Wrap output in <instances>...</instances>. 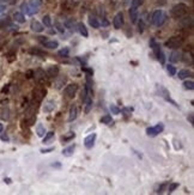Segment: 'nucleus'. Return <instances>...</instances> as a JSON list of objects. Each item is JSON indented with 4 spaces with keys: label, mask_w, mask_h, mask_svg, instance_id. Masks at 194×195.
<instances>
[{
    "label": "nucleus",
    "mask_w": 194,
    "mask_h": 195,
    "mask_svg": "<svg viewBox=\"0 0 194 195\" xmlns=\"http://www.w3.org/2000/svg\"><path fill=\"white\" fill-rule=\"evenodd\" d=\"M187 11H188V6L185 4V2H179V4H176L173 8H171V11H170V13H171V16L174 17V18H182L186 13H187Z\"/></svg>",
    "instance_id": "1"
},
{
    "label": "nucleus",
    "mask_w": 194,
    "mask_h": 195,
    "mask_svg": "<svg viewBox=\"0 0 194 195\" xmlns=\"http://www.w3.org/2000/svg\"><path fill=\"white\" fill-rule=\"evenodd\" d=\"M167 20V14L162 11V10H156L153 13H152V17H151V22L153 25L156 26H162Z\"/></svg>",
    "instance_id": "2"
},
{
    "label": "nucleus",
    "mask_w": 194,
    "mask_h": 195,
    "mask_svg": "<svg viewBox=\"0 0 194 195\" xmlns=\"http://www.w3.org/2000/svg\"><path fill=\"white\" fill-rule=\"evenodd\" d=\"M156 90H157V94H158V96H161V97H163L167 102H170L173 105H175L176 108H179V104L173 99V98L170 97V94H169V91L164 88V86H162V85H159V84H157L156 85Z\"/></svg>",
    "instance_id": "3"
},
{
    "label": "nucleus",
    "mask_w": 194,
    "mask_h": 195,
    "mask_svg": "<svg viewBox=\"0 0 194 195\" xmlns=\"http://www.w3.org/2000/svg\"><path fill=\"white\" fill-rule=\"evenodd\" d=\"M183 43V38L180 37V36H171L169 37V40L165 41L164 46L167 48H170V49H176V48H180Z\"/></svg>",
    "instance_id": "4"
},
{
    "label": "nucleus",
    "mask_w": 194,
    "mask_h": 195,
    "mask_svg": "<svg viewBox=\"0 0 194 195\" xmlns=\"http://www.w3.org/2000/svg\"><path fill=\"white\" fill-rule=\"evenodd\" d=\"M77 91H78V85H77V84H68V85L65 88L64 94L66 95V97L73 98L76 96Z\"/></svg>",
    "instance_id": "5"
},
{
    "label": "nucleus",
    "mask_w": 194,
    "mask_h": 195,
    "mask_svg": "<svg viewBox=\"0 0 194 195\" xmlns=\"http://www.w3.org/2000/svg\"><path fill=\"white\" fill-rule=\"evenodd\" d=\"M46 89H43V88H35L34 89V91H32V96H34V99L36 100V102H41L44 96H46Z\"/></svg>",
    "instance_id": "6"
},
{
    "label": "nucleus",
    "mask_w": 194,
    "mask_h": 195,
    "mask_svg": "<svg viewBox=\"0 0 194 195\" xmlns=\"http://www.w3.org/2000/svg\"><path fill=\"white\" fill-rule=\"evenodd\" d=\"M97 134L96 133H92V134H89L85 139H84V145L86 148H92L94 145H95V141H96Z\"/></svg>",
    "instance_id": "7"
},
{
    "label": "nucleus",
    "mask_w": 194,
    "mask_h": 195,
    "mask_svg": "<svg viewBox=\"0 0 194 195\" xmlns=\"http://www.w3.org/2000/svg\"><path fill=\"white\" fill-rule=\"evenodd\" d=\"M123 22H125V19H123V14H122V12L116 13V16L114 17V20H113L114 28H115V29H121V26L123 25Z\"/></svg>",
    "instance_id": "8"
},
{
    "label": "nucleus",
    "mask_w": 194,
    "mask_h": 195,
    "mask_svg": "<svg viewBox=\"0 0 194 195\" xmlns=\"http://www.w3.org/2000/svg\"><path fill=\"white\" fill-rule=\"evenodd\" d=\"M47 73L43 71V70H41V68H38V70H36L35 72H34V78L36 79V82H38V83H42V82H46V79H47Z\"/></svg>",
    "instance_id": "9"
},
{
    "label": "nucleus",
    "mask_w": 194,
    "mask_h": 195,
    "mask_svg": "<svg viewBox=\"0 0 194 195\" xmlns=\"http://www.w3.org/2000/svg\"><path fill=\"white\" fill-rule=\"evenodd\" d=\"M59 72H60V68L58 65H53V66H49L48 70H47V76L50 77V78H56L59 76Z\"/></svg>",
    "instance_id": "10"
},
{
    "label": "nucleus",
    "mask_w": 194,
    "mask_h": 195,
    "mask_svg": "<svg viewBox=\"0 0 194 195\" xmlns=\"http://www.w3.org/2000/svg\"><path fill=\"white\" fill-rule=\"evenodd\" d=\"M56 78H58V79L54 82V85H53V86H54L55 89L60 90V89H62V88H64V85H65V83H66L67 78H66L65 76H61V77H59V76H58Z\"/></svg>",
    "instance_id": "11"
},
{
    "label": "nucleus",
    "mask_w": 194,
    "mask_h": 195,
    "mask_svg": "<svg viewBox=\"0 0 194 195\" xmlns=\"http://www.w3.org/2000/svg\"><path fill=\"white\" fill-rule=\"evenodd\" d=\"M77 115H78V108L76 104H72L71 108H70V112H68V121L72 122L77 118Z\"/></svg>",
    "instance_id": "12"
},
{
    "label": "nucleus",
    "mask_w": 194,
    "mask_h": 195,
    "mask_svg": "<svg viewBox=\"0 0 194 195\" xmlns=\"http://www.w3.org/2000/svg\"><path fill=\"white\" fill-rule=\"evenodd\" d=\"M55 106H56L55 102L52 100V99H49V100H47V102L44 103V105H43V111H44V112H52V111L55 109Z\"/></svg>",
    "instance_id": "13"
},
{
    "label": "nucleus",
    "mask_w": 194,
    "mask_h": 195,
    "mask_svg": "<svg viewBox=\"0 0 194 195\" xmlns=\"http://www.w3.org/2000/svg\"><path fill=\"white\" fill-rule=\"evenodd\" d=\"M31 30L35 31V32H42L44 30V26L38 20H32L31 22Z\"/></svg>",
    "instance_id": "14"
},
{
    "label": "nucleus",
    "mask_w": 194,
    "mask_h": 195,
    "mask_svg": "<svg viewBox=\"0 0 194 195\" xmlns=\"http://www.w3.org/2000/svg\"><path fill=\"white\" fill-rule=\"evenodd\" d=\"M192 76H193V73L191 71H188V70H181V71H179V74H177L179 79H181V80H185V79H187L188 77H192Z\"/></svg>",
    "instance_id": "15"
},
{
    "label": "nucleus",
    "mask_w": 194,
    "mask_h": 195,
    "mask_svg": "<svg viewBox=\"0 0 194 195\" xmlns=\"http://www.w3.org/2000/svg\"><path fill=\"white\" fill-rule=\"evenodd\" d=\"M13 19H14L17 23H20V24L25 23V20H26L25 16H24L22 12H14V13H13Z\"/></svg>",
    "instance_id": "16"
},
{
    "label": "nucleus",
    "mask_w": 194,
    "mask_h": 195,
    "mask_svg": "<svg viewBox=\"0 0 194 195\" xmlns=\"http://www.w3.org/2000/svg\"><path fill=\"white\" fill-rule=\"evenodd\" d=\"M169 60H170L171 62H179V61L182 60V54L179 53V52H173L171 55L169 56Z\"/></svg>",
    "instance_id": "17"
},
{
    "label": "nucleus",
    "mask_w": 194,
    "mask_h": 195,
    "mask_svg": "<svg viewBox=\"0 0 194 195\" xmlns=\"http://www.w3.org/2000/svg\"><path fill=\"white\" fill-rule=\"evenodd\" d=\"M74 148H76V145H74V144L71 145V146H67L66 148L62 150V154H64L65 157H71V156L73 154V152H74Z\"/></svg>",
    "instance_id": "18"
},
{
    "label": "nucleus",
    "mask_w": 194,
    "mask_h": 195,
    "mask_svg": "<svg viewBox=\"0 0 194 195\" xmlns=\"http://www.w3.org/2000/svg\"><path fill=\"white\" fill-rule=\"evenodd\" d=\"M129 17H131V22H132V23H135V22H137V18H138V8H137V7H132V6H131Z\"/></svg>",
    "instance_id": "19"
},
{
    "label": "nucleus",
    "mask_w": 194,
    "mask_h": 195,
    "mask_svg": "<svg viewBox=\"0 0 194 195\" xmlns=\"http://www.w3.org/2000/svg\"><path fill=\"white\" fill-rule=\"evenodd\" d=\"M77 28H78V31L80 35H83V37H88L89 36V32H88V29L85 28V25L83 23H78L77 24Z\"/></svg>",
    "instance_id": "20"
},
{
    "label": "nucleus",
    "mask_w": 194,
    "mask_h": 195,
    "mask_svg": "<svg viewBox=\"0 0 194 195\" xmlns=\"http://www.w3.org/2000/svg\"><path fill=\"white\" fill-rule=\"evenodd\" d=\"M0 117H1V120H4V121H7V120L10 118V108H8V106H4V108L1 109Z\"/></svg>",
    "instance_id": "21"
},
{
    "label": "nucleus",
    "mask_w": 194,
    "mask_h": 195,
    "mask_svg": "<svg viewBox=\"0 0 194 195\" xmlns=\"http://www.w3.org/2000/svg\"><path fill=\"white\" fill-rule=\"evenodd\" d=\"M43 46L48 49H55L59 47V43H58V41H46V42H43Z\"/></svg>",
    "instance_id": "22"
},
{
    "label": "nucleus",
    "mask_w": 194,
    "mask_h": 195,
    "mask_svg": "<svg viewBox=\"0 0 194 195\" xmlns=\"http://www.w3.org/2000/svg\"><path fill=\"white\" fill-rule=\"evenodd\" d=\"M36 133H37L38 136H43L46 134V128H44V126L42 123H38L36 126Z\"/></svg>",
    "instance_id": "23"
},
{
    "label": "nucleus",
    "mask_w": 194,
    "mask_h": 195,
    "mask_svg": "<svg viewBox=\"0 0 194 195\" xmlns=\"http://www.w3.org/2000/svg\"><path fill=\"white\" fill-rule=\"evenodd\" d=\"M89 24H90V26H92L94 29H98V28H99V22L97 20V18L92 17V16L89 17Z\"/></svg>",
    "instance_id": "24"
},
{
    "label": "nucleus",
    "mask_w": 194,
    "mask_h": 195,
    "mask_svg": "<svg viewBox=\"0 0 194 195\" xmlns=\"http://www.w3.org/2000/svg\"><path fill=\"white\" fill-rule=\"evenodd\" d=\"M91 108H92V98L88 97L86 100H85V110H84L85 114H89L90 110H91Z\"/></svg>",
    "instance_id": "25"
},
{
    "label": "nucleus",
    "mask_w": 194,
    "mask_h": 195,
    "mask_svg": "<svg viewBox=\"0 0 194 195\" xmlns=\"http://www.w3.org/2000/svg\"><path fill=\"white\" fill-rule=\"evenodd\" d=\"M20 10H22V13L24 14H30V6H29V4L28 2H23L22 5H20Z\"/></svg>",
    "instance_id": "26"
},
{
    "label": "nucleus",
    "mask_w": 194,
    "mask_h": 195,
    "mask_svg": "<svg viewBox=\"0 0 194 195\" xmlns=\"http://www.w3.org/2000/svg\"><path fill=\"white\" fill-rule=\"evenodd\" d=\"M28 4H29V6H30V7L38 8V7L42 5V0H30Z\"/></svg>",
    "instance_id": "27"
},
{
    "label": "nucleus",
    "mask_w": 194,
    "mask_h": 195,
    "mask_svg": "<svg viewBox=\"0 0 194 195\" xmlns=\"http://www.w3.org/2000/svg\"><path fill=\"white\" fill-rule=\"evenodd\" d=\"M146 134H147L149 136H151V138H153V136L158 135V133H157V130H156V128H155V127H149V128L146 129Z\"/></svg>",
    "instance_id": "28"
},
{
    "label": "nucleus",
    "mask_w": 194,
    "mask_h": 195,
    "mask_svg": "<svg viewBox=\"0 0 194 195\" xmlns=\"http://www.w3.org/2000/svg\"><path fill=\"white\" fill-rule=\"evenodd\" d=\"M44 138H43V144H48L49 142V140H52L53 138H54V132H48V133H46V135H43Z\"/></svg>",
    "instance_id": "29"
},
{
    "label": "nucleus",
    "mask_w": 194,
    "mask_h": 195,
    "mask_svg": "<svg viewBox=\"0 0 194 195\" xmlns=\"http://www.w3.org/2000/svg\"><path fill=\"white\" fill-rule=\"evenodd\" d=\"M183 88H185L186 90H193L194 82L193 80H185V82H183Z\"/></svg>",
    "instance_id": "30"
},
{
    "label": "nucleus",
    "mask_w": 194,
    "mask_h": 195,
    "mask_svg": "<svg viewBox=\"0 0 194 195\" xmlns=\"http://www.w3.org/2000/svg\"><path fill=\"white\" fill-rule=\"evenodd\" d=\"M101 122L102 123H105V124H109V123H113V118L110 115H104L101 117Z\"/></svg>",
    "instance_id": "31"
},
{
    "label": "nucleus",
    "mask_w": 194,
    "mask_h": 195,
    "mask_svg": "<svg viewBox=\"0 0 194 195\" xmlns=\"http://www.w3.org/2000/svg\"><path fill=\"white\" fill-rule=\"evenodd\" d=\"M6 26H11V20L8 18H4L0 20V29H4Z\"/></svg>",
    "instance_id": "32"
},
{
    "label": "nucleus",
    "mask_w": 194,
    "mask_h": 195,
    "mask_svg": "<svg viewBox=\"0 0 194 195\" xmlns=\"http://www.w3.org/2000/svg\"><path fill=\"white\" fill-rule=\"evenodd\" d=\"M42 22H43V24H44L46 26H50V25H52V18H50V16H49V14L43 16Z\"/></svg>",
    "instance_id": "33"
},
{
    "label": "nucleus",
    "mask_w": 194,
    "mask_h": 195,
    "mask_svg": "<svg viewBox=\"0 0 194 195\" xmlns=\"http://www.w3.org/2000/svg\"><path fill=\"white\" fill-rule=\"evenodd\" d=\"M29 53H30L31 55H35V56H36V55H40V56H41V55H46L41 49H37V48H31V49L29 50Z\"/></svg>",
    "instance_id": "34"
},
{
    "label": "nucleus",
    "mask_w": 194,
    "mask_h": 195,
    "mask_svg": "<svg viewBox=\"0 0 194 195\" xmlns=\"http://www.w3.org/2000/svg\"><path fill=\"white\" fill-rule=\"evenodd\" d=\"M167 72L169 76H175L176 74V67L173 65H167Z\"/></svg>",
    "instance_id": "35"
},
{
    "label": "nucleus",
    "mask_w": 194,
    "mask_h": 195,
    "mask_svg": "<svg viewBox=\"0 0 194 195\" xmlns=\"http://www.w3.org/2000/svg\"><path fill=\"white\" fill-rule=\"evenodd\" d=\"M68 53H70V49L68 48H62L61 50H59V56H61V58H67L68 56Z\"/></svg>",
    "instance_id": "36"
},
{
    "label": "nucleus",
    "mask_w": 194,
    "mask_h": 195,
    "mask_svg": "<svg viewBox=\"0 0 194 195\" xmlns=\"http://www.w3.org/2000/svg\"><path fill=\"white\" fill-rule=\"evenodd\" d=\"M110 111H111V114H114V115H119V114H120V109H119L115 104H110Z\"/></svg>",
    "instance_id": "37"
},
{
    "label": "nucleus",
    "mask_w": 194,
    "mask_h": 195,
    "mask_svg": "<svg viewBox=\"0 0 194 195\" xmlns=\"http://www.w3.org/2000/svg\"><path fill=\"white\" fill-rule=\"evenodd\" d=\"M140 5H143V0H132V2H131V6L132 7H139Z\"/></svg>",
    "instance_id": "38"
},
{
    "label": "nucleus",
    "mask_w": 194,
    "mask_h": 195,
    "mask_svg": "<svg viewBox=\"0 0 194 195\" xmlns=\"http://www.w3.org/2000/svg\"><path fill=\"white\" fill-rule=\"evenodd\" d=\"M157 59L161 61V64H164V62H165V56H164V53H163L162 50L158 53V55H157Z\"/></svg>",
    "instance_id": "39"
},
{
    "label": "nucleus",
    "mask_w": 194,
    "mask_h": 195,
    "mask_svg": "<svg viewBox=\"0 0 194 195\" xmlns=\"http://www.w3.org/2000/svg\"><path fill=\"white\" fill-rule=\"evenodd\" d=\"M74 136H76V134H74V133H70L68 135H66V136H62V140H64V142H66V141H70V140H72Z\"/></svg>",
    "instance_id": "40"
},
{
    "label": "nucleus",
    "mask_w": 194,
    "mask_h": 195,
    "mask_svg": "<svg viewBox=\"0 0 194 195\" xmlns=\"http://www.w3.org/2000/svg\"><path fill=\"white\" fill-rule=\"evenodd\" d=\"M73 25H74V22H73L72 19H67V20L65 22V26L68 28V29H73Z\"/></svg>",
    "instance_id": "41"
},
{
    "label": "nucleus",
    "mask_w": 194,
    "mask_h": 195,
    "mask_svg": "<svg viewBox=\"0 0 194 195\" xmlns=\"http://www.w3.org/2000/svg\"><path fill=\"white\" fill-rule=\"evenodd\" d=\"M176 188H179V183H171L169 186V188H168V193H173Z\"/></svg>",
    "instance_id": "42"
},
{
    "label": "nucleus",
    "mask_w": 194,
    "mask_h": 195,
    "mask_svg": "<svg viewBox=\"0 0 194 195\" xmlns=\"http://www.w3.org/2000/svg\"><path fill=\"white\" fill-rule=\"evenodd\" d=\"M155 128H156L157 133L159 134V133H162V132H163V129H164V126H163V123H158V124H156V126H155Z\"/></svg>",
    "instance_id": "43"
},
{
    "label": "nucleus",
    "mask_w": 194,
    "mask_h": 195,
    "mask_svg": "<svg viewBox=\"0 0 194 195\" xmlns=\"http://www.w3.org/2000/svg\"><path fill=\"white\" fill-rule=\"evenodd\" d=\"M131 111H133V108H123L122 110H120V112H122L125 115H128V112H131Z\"/></svg>",
    "instance_id": "44"
},
{
    "label": "nucleus",
    "mask_w": 194,
    "mask_h": 195,
    "mask_svg": "<svg viewBox=\"0 0 194 195\" xmlns=\"http://www.w3.org/2000/svg\"><path fill=\"white\" fill-rule=\"evenodd\" d=\"M25 77H26L28 79L32 78V77H34V71H32V70H29V71H26V73H25Z\"/></svg>",
    "instance_id": "45"
},
{
    "label": "nucleus",
    "mask_w": 194,
    "mask_h": 195,
    "mask_svg": "<svg viewBox=\"0 0 194 195\" xmlns=\"http://www.w3.org/2000/svg\"><path fill=\"white\" fill-rule=\"evenodd\" d=\"M54 151V147H49V148H41V153H49Z\"/></svg>",
    "instance_id": "46"
},
{
    "label": "nucleus",
    "mask_w": 194,
    "mask_h": 195,
    "mask_svg": "<svg viewBox=\"0 0 194 195\" xmlns=\"http://www.w3.org/2000/svg\"><path fill=\"white\" fill-rule=\"evenodd\" d=\"M83 71H84V72H86V73H88V76H92V73H94V71H92L91 68H86V67H83Z\"/></svg>",
    "instance_id": "47"
},
{
    "label": "nucleus",
    "mask_w": 194,
    "mask_h": 195,
    "mask_svg": "<svg viewBox=\"0 0 194 195\" xmlns=\"http://www.w3.org/2000/svg\"><path fill=\"white\" fill-rule=\"evenodd\" d=\"M187 118H188V121H189V123H191V124H194V115H193V112H191V114L188 115V117H187Z\"/></svg>",
    "instance_id": "48"
},
{
    "label": "nucleus",
    "mask_w": 194,
    "mask_h": 195,
    "mask_svg": "<svg viewBox=\"0 0 194 195\" xmlns=\"http://www.w3.org/2000/svg\"><path fill=\"white\" fill-rule=\"evenodd\" d=\"M55 25H56V28H58V30H59L60 32H64V31H65V29H64V28L60 25V23H59V22H55Z\"/></svg>",
    "instance_id": "49"
},
{
    "label": "nucleus",
    "mask_w": 194,
    "mask_h": 195,
    "mask_svg": "<svg viewBox=\"0 0 194 195\" xmlns=\"http://www.w3.org/2000/svg\"><path fill=\"white\" fill-rule=\"evenodd\" d=\"M8 89H10V84H7V85H5L4 88H2V90H1V92L5 95V94H7L8 92Z\"/></svg>",
    "instance_id": "50"
},
{
    "label": "nucleus",
    "mask_w": 194,
    "mask_h": 195,
    "mask_svg": "<svg viewBox=\"0 0 194 195\" xmlns=\"http://www.w3.org/2000/svg\"><path fill=\"white\" fill-rule=\"evenodd\" d=\"M165 186H167V183L161 184V186H159V188H158V190H156V192H157V193H162V192H163V189L165 188Z\"/></svg>",
    "instance_id": "51"
},
{
    "label": "nucleus",
    "mask_w": 194,
    "mask_h": 195,
    "mask_svg": "<svg viewBox=\"0 0 194 195\" xmlns=\"http://www.w3.org/2000/svg\"><path fill=\"white\" fill-rule=\"evenodd\" d=\"M0 138H1V140H2V141H8V140H10V138H8L6 134H2Z\"/></svg>",
    "instance_id": "52"
},
{
    "label": "nucleus",
    "mask_w": 194,
    "mask_h": 195,
    "mask_svg": "<svg viewBox=\"0 0 194 195\" xmlns=\"http://www.w3.org/2000/svg\"><path fill=\"white\" fill-rule=\"evenodd\" d=\"M109 23H108V20H105V18H102V25L103 26H107Z\"/></svg>",
    "instance_id": "53"
},
{
    "label": "nucleus",
    "mask_w": 194,
    "mask_h": 195,
    "mask_svg": "<svg viewBox=\"0 0 194 195\" xmlns=\"http://www.w3.org/2000/svg\"><path fill=\"white\" fill-rule=\"evenodd\" d=\"M143 30H144V23H143V22H140V24H139V31H140V32H143Z\"/></svg>",
    "instance_id": "54"
},
{
    "label": "nucleus",
    "mask_w": 194,
    "mask_h": 195,
    "mask_svg": "<svg viewBox=\"0 0 194 195\" xmlns=\"http://www.w3.org/2000/svg\"><path fill=\"white\" fill-rule=\"evenodd\" d=\"M52 166H54V168H60V166H61V164H60V163H53V164H52Z\"/></svg>",
    "instance_id": "55"
},
{
    "label": "nucleus",
    "mask_w": 194,
    "mask_h": 195,
    "mask_svg": "<svg viewBox=\"0 0 194 195\" xmlns=\"http://www.w3.org/2000/svg\"><path fill=\"white\" fill-rule=\"evenodd\" d=\"M5 8H6L5 6H2V5H0V13H2V12L5 11Z\"/></svg>",
    "instance_id": "56"
},
{
    "label": "nucleus",
    "mask_w": 194,
    "mask_h": 195,
    "mask_svg": "<svg viewBox=\"0 0 194 195\" xmlns=\"http://www.w3.org/2000/svg\"><path fill=\"white\" fill-rule=\"evenodd\" d=\"M4 181H5V183H7V184H10V183H11V180H10V178H5Z\"/></svg>",
    "instance_id": "57"
},
{
    "label": "nucleus",
    "mask_w": 194,
    "mask_h": 195,
    "mask_svg": "<svg viewBox=\"0 0 194 195\" xmlns=\"http://www.w3.org/2000/svg\"><path fill=\"white\" fill-rule=\"evenodd\" d=\"M8 100L7 99H4V100H1V104H4V105H6V103H7Z\"/></svg>",
    "instance_id": "58"
},
{
    "label": "nucleus",
    "mask_w": 194,
    "mask_h": 195,
    "mask_svg": "<svg viewBox=\"0 0 194 195\" xmlns=\"http://www.w3.org/2000/svg\"><path fill=\"white\" fill-rule=\"evenodd\" d=\"M11 0H0V2H2V4H6V2H10Z\"/></svg>",
    "instance_id": "59"
},
{
    "label": "nucleus",
    "mask_w": 194,
    "mask_h": 195,
    "mask_svg": "<svg viewBox=\"0 0 194 195\" xmlns=\"http://www.w3.org/2000/svg\"><path fill=\"white\" fill-rule=\"evenodd\" d=\"M2 129H4V126L0 123V133H2Z\"/></svg>",
    "instance_id": "60"
}]
</instances>
